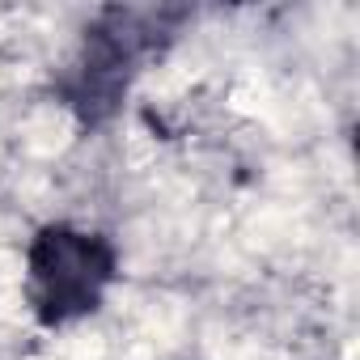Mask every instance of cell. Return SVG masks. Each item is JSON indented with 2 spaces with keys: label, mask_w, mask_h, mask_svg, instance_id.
I'll use <instances>...</instances> for the list:
<instances>
[{
  "label": "cell",
  "mask_w": 360,
  "mask_h": 360,
  "mask_svg": "<svg viewBox=\"0 0 360 360\" xmlns=\"http://www.w3.org/2000/svg\"><path fill=\"white\" fill-rule=\"evenodd\" d=\"M183 22H187V9H157V5L102 9L85 26L81 47L72 51L64 72L56 77V94L72 110V119L85 131L110 123L115 110L123 106L131 81L144 72L148 60H157L178 39Z\"/></svg>",
  "instance_id": "1"
},
{
  "label": "cell",
  "mask_w": 360,
  "mask_h": 360,
  "mask_svg": "<svg viewBox=\"0 0 360 360\" xmlns=\"http://www.w3.org/2000/svg\"><path fill=\"white\" fill-rule=\"evenodd\" d=\"M119 280V246L102 229L47 221L26 242V305L43 330L94 318Z\"/></svg>",
  "instance_id": "2"
}]
</instances>
